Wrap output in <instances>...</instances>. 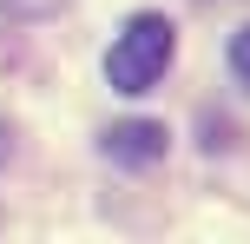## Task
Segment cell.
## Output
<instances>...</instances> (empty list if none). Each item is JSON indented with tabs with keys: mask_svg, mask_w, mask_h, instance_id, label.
Returning a JSON list of instances; mask_svg holds the SVG:
<instances>
[{
	"mask_svg": "<svg viewBox=\"0 0 250 244\" xmlns=\"http://www.w3.org/2000/svg\"><path fill=\"white\" fill-rule=\"evenodd\" d=\"M178 53V26L165 20V13H132L125 20V33L112 40V53H105V79H112V92H151L165 79V66H171Z\"/></svg>",
	"mask_w": 250,
	"mask_h": 244,
	"instance_id": "6da1fadb",
	"label": "cell"
},
{
	"mask_svg": "<svg viewBox=\"0 0 250 244\" xmlns=\"http://www.w3.org/2000/svg\"><path fill=\"white\" fill-rule=\"evenodd\" d=\"M230 73H237V86H250V26L230 33Z\"/></svg>",
	"mask_w": 250,
	"mask_h": 244,
	"instance_id": "277c9868",
	"label": "cell"
},
{
	"mask_svg": "<svg viewBox=\"0 0 250 244\" xmlns=\"http://www.w3.org/2000/svg\"><path fill=\"white\" fill-rule=\"evenodd\" d=\"M66 0H0V13H13V20H46V13H60Z\"/></svg>",
	"mask_w": 250,
	"mask_h": 244,
	"instance_id": "3957f363",
	"label": "cell"
},
{
	"mask_svg": "<svg viewBox=\"0 0 250 244\" xmlns=\"http://www.w3.org/2000/svg\"><path fill=\"white\" fill-rule=\"evenodd\" d=\"M105 158H112V165H158L165 158V126L158 119H125V126H112L105 132Z\"/></svg>",
	"mask_w": 250,
	"mask_h": 244,
	"instance_id": "7a4b0ae2",
	"label": "cell"
}]
</instances>
